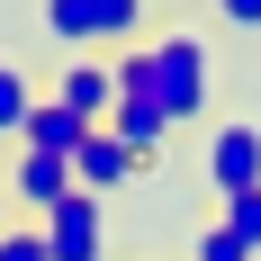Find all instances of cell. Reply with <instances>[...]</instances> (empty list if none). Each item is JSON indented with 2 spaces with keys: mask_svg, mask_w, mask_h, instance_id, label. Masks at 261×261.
<instances>
[{
  "mask_svg": "<svg viewBox=\"0 0 261 261\" xmlns=\"http://www.w3.org/2000/svg\"><path fill=\"white\" fill-rule=\"evenodd\" d=\"M117 90L153 99L171 126H198L216 99V72H207V36L198 27H153L135 54H117Z\"/></svg>",
  "mask_w": 261,
  "mask_h": 261,
  "instance_id": "6da1fadb",
  "label": "cell"
},
{
  "mask_svg": "<svg viewBox=\"0 0 261 261\" xmlns=\"http://www.w3.org/2000/svg\"><path fill=\"white\" fill-rule=\"evenodd\" d=\"M36 27H45L54 45H63V63L90 45H144V0H45L36 9Z\"/></svg>",
  "mask_w": 261,
  "mask_h": 261,
  "instance_id": "7a4b0ae2",
  "label": "cell"
},
{
  "mask_svg": "<svg viewBox=\"0 0 261 261\" xmlns=\"http://www.w3.org/2000/svg\"><path fill=\"white\" fill-rule=\"evenodd\" d=\"M207 189H216V207L261 189V117H216L207 126Z\"/></svg>",
  "mask_w": 261,
  "mask_h": 261,
  "instance_id": "3957f363",
  "label": "cell"
},
{
  "mask_svg": "<svg viewBox=\"0 0 261 261\" xmlns=\"http://www.w3.org/2000/svg\"><path fill=\"white\" fill-rule=\"evenodd\" d=\"M36 234H45V261H108V207L72 189L54 216H36Z\"/></svg>",
  "mask_w": 261,
  "mask_h": 261,
  "instance_id": "277c9868",
  "label": "cell"
},
{
  "mask_svg": "<svg viewBox=\"0 0 261 261\" xmlns=\"http://www.w3.org/2000/svg\"><path fill=\"white\" fill-rule=\"evenodd\" d=\"M45 99H54V108H72L81 126H108V108H117V63H108V54H72V63L54 72Z\"/></svg>",
  "mask_w": 261,
  "mask_h": 261,
  "instance_id": "5b68a950",
  "label": "cell"
},
{
  "mask_svg": "<svg viewBox=\"0 0 261 261\" xmlns=\"http://www.w3.org/2000/svg\"><path fill=\"white\" fill-rule=\"evenodd\" d=\"M72 189H81V180H72V162H63V153H18V162H9V198H18L27 216H54Z\"/></svg>",
  "mask_w": 261,
  "mask_h": 261,
  "instance_id": "8992f818",
  "label": "cell"
},
{
  "mask_svg": "<svg viewBox=\"0 0 261 261\" xmlns=\"http://www.w3.org/2000/svg\"><path fill=\"white\" fill-rule=\"evenodd\" d=\"M108 135H117V144H126V153L144 162V171H153V162H162V144H171L180 126H171V117H162L153 99H135V90H117V108H108Z\"/></svg>",
  "mask_w": 261,
  "mask_h": 261,
  "instance_id": "52a82bcc",
  "label": "cell"
},
{
  "mask_svg": "<svg viewBox=\"0 0 261 261\" xmlns=\"http://www.w3.org/2000/svg\"><path fill=\"white\" fill-rule=\"evenodd\" d=\"M135 171H144V162H135V153H126V144H117L108 126H90V135H81V153H72V180L90 189V198H108V189H126Z\"/></svg>",
  "mask_w": 261,
  "mask_h": 261,
  "instance_id": "ba28073f",
  "label": "cell"
},
{
  "mask_svg": "<svg viewBox=\"0 0 261 261\" xmlns=\"http://www.w3.org/2000/svg\"><path fill=\"white\" fill-rule=\"evenodd\" d=\"M36 108H45V90H36V72L0 54V144H27V117H36Z\"/></svg>",
  "mask_w": 261,
  "mask_h": 261,
  "instance_id": "9c48e42d",
  "label": "cell"
},
{
  "mask_svg": "<svg viewBox=\"0 0 261 261\" xmlns=\"http://www.w3.org/2000/svg\"><path fill=\"white\" fill-rule=\"evenodd\" d=\"M81 135H90V126H81V117H72V108H36V117H27V144H18V153H63V162H72L81 153Z\"/></svg>",
  "mask_w": 261,
  "mask_h": 261,
  "instance_id": "30bf717a",
  "label": "cell"
},
{
  "mask_svg": "<svg viewBox=\"0 0 261 261\" xmlns=\"http://www.w3.org/2000/svg\"><path fill=\"white\" fill-rule=\"evenodd\" d=\"M216 234L234 243L243 261H261V189H252V198H225V207H216Z\"/></svg>",
  "mask_w": 261,
  "mask_h": 261,
  "instance_id": "8fae6325",
  "label": "cell"
},
{
  "mask_svg": "<svg viewBox=\"0 0 261 261\" xmlns=\"http://www.w3.org/2000/svg\"><path fill=\"white\" fill-rule=\"evenodd\" d=\"M0 261H45V234L36 225H0Z\"/></svg>",
  "mask_w": 261,
  "mask_h": 261,
  "instance_id": "7c38bea8",
  "label": "cell"
},
{
  "mask_svg": "<svg viewBox=\"0 0 261 261\" xmlns=\"http://www.w3.org/2000/svg\"><path fill=\"white\" fill-rule=\"evenodd\" d=\"M189 261H243V252H234L225 234H216V225H198V243H189Z\"/></svg>",
  "mask_w": 261,
  "mask_h": 261,
  "instance_id": "4fadbf2b",
  "label": "cell"
},
{
  "mask_svg": "<svg viewBox=\"0 0 261 261\" xmlns=\"http://www.w3.org/2000/svg\"><path fill=\"white\" fill-rule=\"evenodd\" d=\"M225 27L234 36H261V0H225Z\"/></svg>",
  "mask_w": 261,
  "mask_h": 261,
  "instance_id": "5bb4252c",
  "label": "cell"
}]
</instances>
